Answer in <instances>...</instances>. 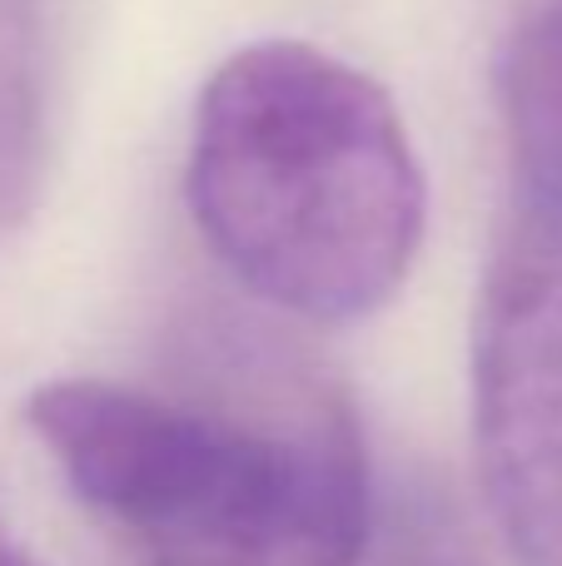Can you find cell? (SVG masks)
I'll return each instance as SVG.
<instances>
[{
  "label": "cell",
  "instance_id": "cell-5",
  "mask_svg": "<svg viewBox=\"0 0 562 566\" xmlns=\"http://www.w3.org/2000/svg\"><path fill=\"white\" fill-rule=\"evenodd\" d=\"M50 159V0H0V244L30 224Z\"/></svg>",
  "mask_w": 562,
  "mask_h": 566
},
{
  "label": "cell",
  "instance_id": "cell-1",
  "mask_svg": "<svg viewBox=\"0 0 562 566\" xmlns=\"http://www.w3.org/2000/svg\"><path fill=\"white\" fill-rule=\"evenodd\" d=\"M155 392L110 378L35 388L30 432L139 566H358L368 462L348 402L289 358Z\"/></svg>",
  "mask_w": 562,
  "mask_h": 566
},
{
  "label": "cell",
  "instance_id": "cell-2",
  "mask_svg": "<svg viewBox=\"0 0 562 566\" xmlns=\"http://www.w3.org/2000/svg\"><path fill=\"white\" fill-rule=\"evenodd\" d=\"M185 205L259 303L354 323L414 269L428 189L374 75L304 40H259L199 90Z\"/></svg>",
  "mask_w": 562,
  "mask_h": 566
},
{
  "label": "cell",
  "instance_id": "cell-3",
  "mask_svg": "<svg viewBox=\"0 0 562 566\" xmlns=\"http://www.w3.org/2000/svg\"><path fill=\"white\" fill-rule=\"evenodd\" d=\"M473 448L518 566H562V239L523 209L478 289Z\"/></svg>",
  "mask_w": 562,
  "mask_h": 566
},
{
  "label": "cell",
  "instance_id": "cell-7",
  "mask_svg": "<svg viewBox=\"0 0 562 566\" xmlns=\"http://www.w3.org/2000/svg\"><path fill=\"white\" fill-rule=\"evenodd\" d=\"M553 6H562V0H553Z\"/></svg>",
  "mask_w": 562,
  "mask_h": 566
},
{
  "label": "cell",
  "instance_id": "cell-6",
  "mask_svg": "<svg viewBox=\"0 0 562 566\" xmlns=\"http://www.w3.org/2000/svg\"><path fill=\"white\" fill-rule=\"evenodd\" d=\"M0 566H35V562L25 557V552L15 547V542H10V532H6V527H0Z\"/></svg>",
  "mask_w": 562,
  "mask_h": 566
},
{
  "label": "cell",
  "instance_id": "cell-4",
  "mask_svg": "<svg viewBox=\"0 0 562 566\" xmlns=\"http://www.w3.org/2000/svg\"><path fill=\"white\" fill-rule=\"evenodd\" d=\"M498 109L518 209L562 239V6L528 0L498 55Z\"/></svg>",
  "mask_w": 562,
  "mask_h": 566
}]
</instances>
